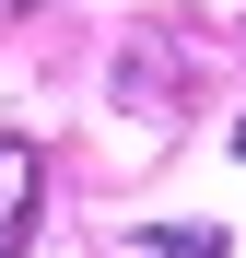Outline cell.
Returning a JSON list of instances; mask_svg holds the SVG:
<instances>
[{"instance_id": "obj_1", "label": "cell", "mask_w": 246, "mask_h": 258, "mask_svg": "<svg viewBox=\"0 0 246 258\" xmlns=\"http://www.w3.org/2000/svg\"><path fill=\"white\" fill-rule=\"evenodd\" d=\"M35 188H47L35 141H12V129H0V258H24V246H35Z\"/></svg>"}, {"instance_id": "obj_2", "label": "cell", "mask_w": 246, "mask_h": 258, "mask_svg": "<svg viewBox=\"0 0 246 258\" xmlns=\"http://www.w3.org/2000/svg\"><path fill=\"white\" fill-rule=\"evenodd\" d=\"M129 258H223V235H211V223H176V235H141Z\"/></svg>"}, {"instance_id": "obj_3", "label": "cell", "mask_w": 246, "mask_h": 258, "mask_svg": "<svg viewBox=\"0 0 246 258\" xmlns=\"http://www.w3.org/2000/svg\"><path fill=\"white\" fill-rule=\"evenodd\" d=\"M234 164H246V117H234Z\"/></svg>"}]
</instances>
